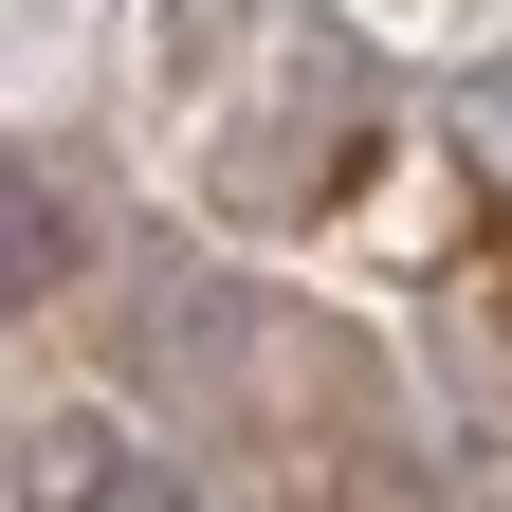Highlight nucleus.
Wrapping results in <instances>:
<instances>
[{
	"mask_svg": "<svg viewBox=\"0 0 512 512\" xmlns=\"http://www.w3.org/2000/svg\"><path fill=\"white\" fill-rule=\"evenodd\" d=\"M55 256H74L55 183H37V165H0V293H55Z\"/></svg>",
	"mask_w": 512,
	"mask_h": 512,
	"instance_id": "obj_2",
	"label": "nucleus"
},
{
	"mask_svg": "<svg viewBox=\"0 0 512 512\" xmlns=\"http://www.w3.org/2000/svg\"><path fill=\"white\" fill-rule=\"evenodd\" d=\"M19 512H128L110 421H37V439H19Z\"/></svg>",
	"mask_w": 512,
	"mask_h": 512,
	"instance_id": "obj_1",
	"label": "nucleus"
}]
</instances>
